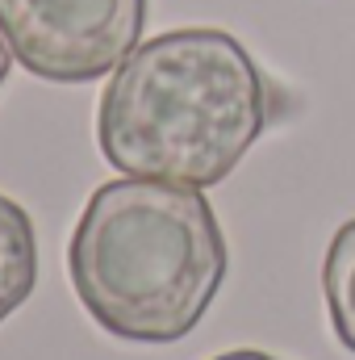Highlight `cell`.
<instances>
[{"instance_id":"1","label":"cell","mask_w":355,"mask_h":360,"mask_svg":"<svg viewBox=\"0 0 355 360\" xmlns=\"http://www.w3.org/2000/svg\"><path fill=\"white\" fill-rule=\"evenodd\" d=\"M272 122V89L251 51L222 30L159 34L109 76L96 105L100 155L142 180L209 188Z\"/></svg>"},{"instance_id":"2","label":"cell","mask_w":355,"mask_h":360,"mask_svg":"<svg viewBox=\"0 0 355 360\" xmlns=\"http://www.w3.org/2000/svg\"><path fill=\"white\" fill-rule=\"evenodd\" d=\"M67 269L76 297L109 335L176 344L226 281V239L201 188L126 176L92 193Z\"/></svg>"},{"instance_id":"3","label":"cell","mask_w":355,"mask_h":360,"mask_svg":"<svg viewBox=\"0 0 355 360\" xmlns=\"http://www.w3.org/2000/svg\"><path fill=\"white\" fill-rule=\"evenodd\" d=\"M147 25V0H0L13 59L51 84H92L117 72Z\"/></svg>"},{"instance_id":"4","label":"cell","mask_w":355,"mask_h":360,"mask_svg":"<svg viewBox=\"0 0 355 360\" xmlns=\"http://www.w3.org/2000/svg\"><path fill=\"white\" fill-rule=\"evenodd\" d=\"M38 281V243L29 214L0 193V323L34 293Z\"/></svg>"},{"instance_id":"5","label":"cell","mask_w":355,"mask_h":360,"mask_svg":"<svg viewBox=\"0 0 355 360\" xmlns=\"http://www.w3.org/2000/svg\"><path fill=\"white\" fill-rule=\"evenodd\" d=\"M322 289H326V310H330V327L339 344L355 352V218L343 222L330 239Z\"/></svg>"},{"instance_id":"6","label":"cell","mask_w":355,"mask_h":360,"mask_svg":"<svg viewBox=\"0 0 355 360\" xmlns=\"http://www.w3.org/2000/svg\"><path fill=\"white\" fill-rule=\"evenodd\" d=\"M213 360H276V356L255 352V348H239V352H226V356H213Z\"/></svg>"},{"instance_id":"7","label":"cell","mask_w":355,"mask_h":360,"mask_svg":"<svg viewBox=\"0 0 355 360\" xmlns=\"http://www.w3.org/2000/svg\"><path fill=\"white\" fill-rule=\"evenodd\" d=\"M8 68H13V51H8V42H4V34H0V84H4Z\"/></svg>"}]
</instances>
